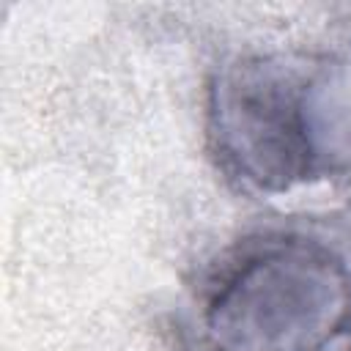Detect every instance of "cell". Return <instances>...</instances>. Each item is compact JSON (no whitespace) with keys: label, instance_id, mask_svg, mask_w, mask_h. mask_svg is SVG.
<instances>
[{"label":"cell","instance_id":"obj_1","mask_svg":"<svg viewBox=\"0 0 351 351\" xmlns=\"http://www.w3.org/2000/svg\"><path fill=\"white\" fill-rule=\"evenodd\" d=\"M206 132L219 170L252 195L351 192V55H233L208 82Z\"/></svg>","mask_w":351,"mask_h":351},{"label":"cell","instance_id":"obj_2","mask_svg":"<svg viewBox=\"0 0 351 351\" xmlns=\"http://www.w3.org/2000/svg\"><path fill=\"white\" fill-rule=\"evenodd\" d=\"M351 321V271L302 236L247 244L214 277L203 324L214 351H324Z\"/></svg>","mask_w":351,"mask_h":351},{"label":"cell","instance_id":"obj_3","mask_svg":"<svg viewBox=\"0 0 351 351\" xmlns=\"http://www.w3.org/2000/svg\"><path fill=\"white\" fill-rule=\"evenodd\" d=\"M340 337H346V351H351V321L346 324V329L340 332Z\"/></svg>","mask_w":351,"mask_h":351}]
</instances>
